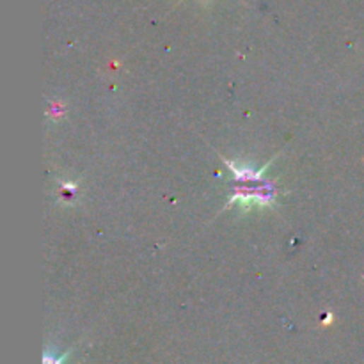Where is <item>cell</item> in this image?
<instances>
[{
	"label": "cell",
	"mask_w": 364,
	"mask_h": 364,
	"mask_svg": "<svg viewBox=\"0 0 364 364\" xmlns=\"http://www.w3.org/2000/svg\"><path fill=\"white\" fill-rule=\"evenodd\" d=\"M218 157L226 164V168L233 172V182L230 185V197L224 204V210L233 206L235 203L240 204V210L244 211L252 210L254 206L276 210L281 189L276 180L263 178V172L272 165V162L279 157V153L259 169L244 164V162L240 164V162L230 160L223 153H218Z\"/></svg>",
	"instance_id": "cell-1"
},
{
	"label": "cell",
	"mask_w": 364,
	"mask_h": 364,
	"mask_svg": "<svg viewBox=\"0 0 364 364\" xmlns=\"http://www.w3.org/2000/svg\"><path fill=\"white\" fill-rule=\"evenodd\" d=\"M78 196V187L75 182H66L61 185V197L62 199H75Z\"/></svg>",
	"instance_id": "cell-2"
}]
</instances>
